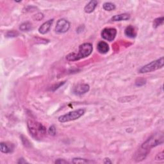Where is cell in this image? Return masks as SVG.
Wrapping results in <instances>:
<instances>
[{
  "instance_id": "cell-1",
  "label": "cell",
  "mask_w": 164,
  "mask_h": 164,
  "mask_svg": "<svg viewBox=\"0 0 164 164\" xmlns=\"http://www.w3.org/2000/svg\"><path fill=\"white\" fill-rule=\"evenodd\" d=\"M92 50H93V46L91 43L87 42V43L82 44L79 46V49H78V52L77 53H69L66 56V59L69 62L78 61L88 57L91 55Z\"/></svg>"
},
{
  "instance_id": "cell-2",
  "label": "cell",
  "mask_w": 164,
  "mask_h": 164,
  "mask_svg": "<svg viewBox=\"0 0 164 164\" xmlns=\"http://www.w3.org/2000/svg\"><path fill=\"white\" fill-rule=\"evenodd\" d=\"M28 128L30 135L37 140H41L46 134V128L41 123L33 120L28 121Z\"/></svg>"
},
{
  "instance_id": "cell-3",
  "label": "cell",
  "mask_w": 164,
  "mask_h": 164,
  "mask_svg": "<svg viewBox=\"0 0 164 164\" xmlns=\"http://www.w3.org/2000/svg\"><path fill=\"white\" fill-rule=\"evenodd\" d=\"M164 136L163 133H156L149 137L141 146V148L149 150L153 147L161 145L163 143Z\"/></svg>"
},
{
  "instance_id": "cell-4",
  "label": "cell",
  "mask_w": 164,
  "mask_h": 164,
  "mask_svg": "<svg viewBox=\"0 0 164 164\" xmlns=\"http://www.w3.org/2000/svg\"><path fill=\"white\" fill-rule=\"evenodd\" d=\"M163 63H164V58L163 56H162L159 59L152 61L151 62L146 64V65L144 66H142L139 69V73L142 74L147 73L162 69L163 67Z\"/></svg>"
},
{
  "instance_id": "cell-5",
  "label": "cell",
  "mask_w": 164,
  "mask_h": 164,
  "mask_svg": "<svg viewBox=\"0 0 164 164\" xmlns=\"http://www.w3.org/2000/svg\"><path fill=\"white\" fill-rule=\"evenodd\" d=\"M85 113V110L82 109H77L72 112H69L67 113L64 114L59 117V121L62 123L69 122L80 118Z\"/></svg>"
},
{
  "instance_id": "cell-6",
  "label": "cell",
  "mask_w": 164,
  "mask_h": 164,
  "mask_svg": "<svg viewBox=\"0 0 164 164\" xmlns=\"http://www.w3.org/2000/svg\"><path fill=\"white\" fill-rule=\"evenodd\" d=\"M70 28V23L67 19H60L56 23L55 27L56 32L59 33H66Z\"/></svg>"
},
{
  "instance_id": "cell-7",
  "label": "cell",
  "mask_w": 164,
  "mask_h": 164,
  "mask_svg": "<svg viewBox=\"0 0 164 164\" xmlns=\"http://www.w3.org/2000/svg\"><path fill=\"white\" fill-rule=\"evenodd\" d=\"M117 35V30L113 28H106L101 31V35L103 39L112 42L115 39Z\"/></svg>"
},
{
  "instance_id": "cell-8",
  "label": "cell",
  "mask_w": 164,
  "mask_h": 164,
  "mask_svg": "<svg viewBox=\"0 0 164 164\" xmlns=\"http://www.w3.org/2000/svg\"><path fill=\"white\" fill-rule=\"evenodd\" d=\"M90 90V86L88 84L80 83L78 84L73 88V92L75 95L81 96L87 93Z\"/></svg>"
},
{
  "instance_id": "cell-9",
  "label": "cell",
  "mask_w": 164,
  "mask_h": 164,
  "mask_svg": "<svg viewBox=\"0 0 164 164\" xmlns=\"http://www.w3.org/2000/svg\"><path fill=\"white\" fill-rule=\"evenodd\" d=\"M53 19H49L44 23L42 24L39 28V32L42 34V35H44L49 32V31L50 30L51 26L53 23Z\"/></svg>"
},
{
  "instance_id": "cell-10",
  "label": "cell",
  "mask_w": 164,
  "mask_h": 164,
  "mask_svg": "<svg viewBox=\"0 0 164 164\" xmlns=\"http://www.w3.org/2000/svg\"><path fill=\"white\" fill-rule=\"evenodd\" d=\"M97 49L99 53L106 54L109 52L110 48L109 44L106 42L104 41H100L97 44Z\"/></svg>"
},
{
  "instance_id": "cell-11",
  "label": "cell",
  "mask_w": 164,
  "mask_h": 164,
  "mask_svg": "<svg viewBox=\"0 0 164 164\" xmlns=\"http://www.w3.org/2000/svg\"><path fill=\"white\" fill-rule=\"evenodd\" d=\"M98 4V2L96 0H92L89 2L88 4L86 5V6H85L84 8V11L85 13H90L92 12H93L94 10L96 9V6Z\"/></svg>"
},
{
  "instance_id": "cell-12",
  "label": "cell",
  "mask_w": 164,
  "mask_h": 164,
  "mask_svg": "<svg viewBox=\"0 0 164 164\" xmlns=\"http://www.w3.org/2000/svg\"><path fill=\"white\" fill-rule=\"evenodd\" d=\"M14 146L13 144H8L5 142H1L0 144V150L3 153H11L13 151Z\"/></svg>"
},
{
  "instance_id": "cell-13",
  "label": "cell",
  "mask_w": 164,
  "mask_h": 164,
  "mask_svg": "<svg viewBox=\"0 0 164 164\" xmlns=\"http://www.w3.org/2000/svg\"><path fill=\"white\" fill-rule=\"evenodd\" d=\"M131 16L128 13H121L119 15L114 16L111 18L112 21L117 22V21H128L130 19Z\"/></svg>"
},
{
  "instance_id": "cell-14",
  "label": "cell",
  "mask_w": 164,
  "mask_h": 164,
  "mask_svg": "<svg viewBox=\"0 0 164 164\" xmlns=\"http://www.w3.org/2000/svg\"><path fill=\"white\" fill-rule=\"evenodd\" d=\"M124 33L127 37L130 38H135L137 36V32L136 30H135V28L132 25L128 26L126 28Z\"/></svg>"
},
{
  "instance_id": "cell-15",
  "label": "cell",
  "mask_w": 164,
  "mask_h": 164,
  "mask_svg": "<svg viewBox=\"0 0 164 164\" xmlns=\"http://www.w3.org/2000/svg\"><path fill=\"white\" fill-rule=\"evenodd\" d=\"M19 29L22 32H28L32 29V25L30 22L23 23L20 25Z\"/></svg>"
},
{
  "instance_id": "cell-16",
  "label": "cell",
  "mask_w": 164,
  "mask_h": 164,
  "mask_svg": "<svg viewBox=\"0 0 164 164\" xmlns=\"http://www.w3.org/2000/svg\"><path fill=\"white\" fill-rule=\"evenodd\" d=\"M103 8L106 11H112V10H114L116 9V5L113 3H111V2H106L103 4Z\"/></svg>"
},
{
  "instance_id": "cell-17",
  "label": "cell",
  "mask_w": 164,
  "mask_h": 164,
  "mask_svg": "<svg viewBox=\"0 0 164 164\" xmlns=\"http://www.w3.org/2000/svg\"><path fill=\"white\" fill-rule=\"evenodd\" d=\"M163 19H164L163 17H160L155 19L153 21V28H156L158 26H161L163 23Z\"/></svg>"
},
{
  "instance_id": "cell-18",
  "label": "cell",
  "mask_w": 164,
  "mask_h": 164,
  "mask_svg": "<svg viewBox=\"0 0 164 164\" xmlns=\"http://www.w3.org/2000/svg\"><path fill=\"white\" fill-rule=\"evenodd\" d=\"M72 162L73 163H88L90 162H91L89 161L87 159L85 158H74L73 159Z\"/></svg>"
},
{
  "instance_id": "cell-19",
  "label": "cell",
  "mask_w": 164,
  "mask_h": 164,
  "mask_svg": "<svg viewBox=\"0 0 164 164\" xmlns=\"http://www.w3.org/2000/svg\"><path fill=\"white\" fill-rule=\"evenodd\" d=\"M146 83V80L144 78H140V79H138L136 82H135V85L137 87H141L143 86Z\"/></svg>"
},
{
  "instance_id": "cell-20",
  "label": "cell",
  "mask_w": 164,
  "mask_h": 164,
  "mask_svg": "<svg viewBox=\"0 0 164 164\" xmlns=\"http://www.w3.org/2000/svg\"><path fill=\"white\" fill-rule=\"evenodd\" d=\"M33 19L35 21H40L43 19V18H44V14L42 13H37L35 14V16H33Z\"/></svg>"
},
{
  "instance_id": "cell-21",
  "label": "cell",
  "mask_w": 164,
  "mask_h": 164,
  "mask_svg": "<svg viewBox=\"0 0 164 164\" xmlns=\"http://www.w3.org/2000/svg\"><path fill=\"white\" fill-rule=\"evenodd\" d=\"M48 133L50 134L51 135H53V136L55 135V134H56V128L53 125H52V126H51L50 127H49V130H48Z\"/></svg>"
},
{
  "instance_id": "cell-22",
  "label": "cell",
  "mask_w": 164,
  "mask_h": 164,
  "mask_svg": "<svg viewBox=\"0 0 164 164\" xmlns=\"http://www.w3.org/2000/svg\"><path fill=\"white\" fill-rule=\"evenodd\" d=\"M164 159V153L163 151H162L161 153H158L157 155L156 156L155 160H163Z\"/></svg>"
},
{
  "instance_id": "cell-23",
  "label": "cell",
  "mask_w": 164,
  "mask_h": 164,
  "mask_svg": "<svg viewBox=\"0 0 164 164\" xmlns=\"http://www.w3.org/2000/svg\"><path fill=\"white\" fill-rule=\"evenodd\" d=\"M64 83H65V82H60L59 83H58V84H56L55 85H54V86L52 87V90H55L56 89H59L60 87H61V86H62V85L64 84Z\"/></svg>"
},
{
  "instance_id": "cell-24",
  "label": "cell",
  "mask_w": 164,
  "mask_h": 164,
  "mask_svg": "<svg viewBox=\"0 0 164 164\" xmlns=\"http://www.w3.org/2000/svg\"><path fill=\"white\" fill-rule=\"evenodd\" d=\"M16 34L18 35L17 33H15V32H13V31H10L9 32H8V33H7V36L8 37H15L16 36Z\"/></svg>"
},
{
  "instance_id": "cell-25",
  "label": "cell",
  "mask_w": 164,
  "mask_h": 164,
  "mask_svg": "<svg viewBox=\"0 0 164 164\" xmlns=\"http://www.w3.org/2000/svg\"><path fill=\"white\" fill-rule=\"evenodd\" d=\"M55 163H59V164H61V163H68L69 162H67V161L65 160H63V159H58V160L55 161Z\"/></svg>"
},
{
  "instance_id": "cell-26",
  "label": "cell",
  "mask_w": 164,
  "mask_h": 164,
  "mask_svg": "<svg viewBox=\"0 0 164 164\" xmlns=\"http://www.w3.org/2000/svg\"><path fill=\"white\" fill-rule=\"evenodd\" d=\"M103 163H105V164H109V163H112V161L110 160V159L106 158H105V160H104V161H103Z\"/></svg>"
},
{
  "instance_id": "cell-27",
  "label": "cell",
  "mask_w": 164,
  "mask_h": 164,
  "mask_svg": "<svg viewBox=\"0 0 164 164\" xmlns=\"http://www.w3.org/2000/svg\"><path fill=\"white\" fill-rule=\"evenodd\" d=\"M17 163H27V162H26V161H25V160H24V158H20V159L19 160V161H18Z\"/></svg>"
}]
</instances>
